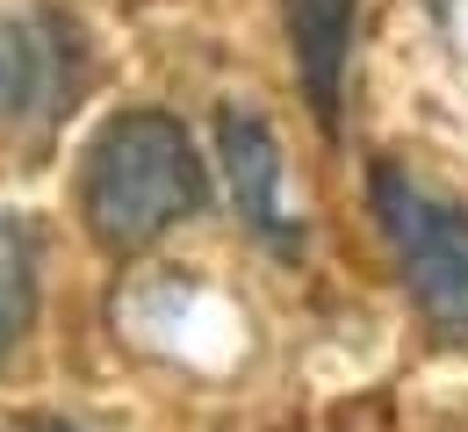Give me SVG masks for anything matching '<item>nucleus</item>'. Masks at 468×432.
<instances>
[{"label":"nucleus","instance_id":"obj_1","mask_svg":"<svg viewBox=\"0 0 468 432\" xmlns=\"http://www.w3.org/2000/svg\"><path fill=\"white\" fill-rule=\"evenodd\" d=\"M202 159L187 144V130L159 109H130L116 123H101L87 166H80V216L109 252H137L166 238L202 209Z\"/></svg>","mask_w":468,"mask_h":432},{"label":"nucleus","instance_id":"obj_2","mask_svg":"<svg viewBox=\"0 0 468 432\" xmlns=\"http://www.w3.org/2000/svg\"><path fill=\"white\" fill-rule=\"evenodd\" d=\"M375 216L389 231L418 317L440 339H468V209L410 181L404 166H375Z\"/></svg>","mask_w":468,"mask_h":432},{"label":"nucleus","instance_id":"obj_3","mask_svg":"<svg viewBox=\"0 0 468 432\" xmlns=\"http://www.w3.org/2000/svg\"><path fill=\"white\" fill-rule=\"evenodd\" d=\"M217 159H224V187H231L238 216L267 238V246L289 252L303 238V216H295V195H289V166H282V144L260 109L231 101L217 116Z\"/></svg>","mask_w":468,"mask_h":432},{"label":"nucleus","instance_id":"obj_4","mask_svg":"<svg viewBox=\"0 0 468 432\" xmlns=\"http://www.w3.org/2000/svg\"><path fill=\"white\" fill-rule=\"evenodd\" d=\"M289 15V51L303 72V94L317 109V123H339V94H346V51H353V0H282Z\"/></svg>","mask_w":468,"mask_h":432},{"label":"nucleus","instance_id":"obj_5","mask_svg":"<svg viewBox=\"0 0 468 432\" xmlns=\"http://www.w3.org/2000/svg\"><path fill=\"white\" fill-rule=\"evenodd\" d=\"M58 101V44L37 22H0V116L37 123Z\"/></svg>","mask_w":468,"mask_h":432},{"label":"nucleus","instance_id":"obj_6","mask_svg":"<svg viewBox=\"0 0 468 432\" xmlns=\"http://www.w3.org/2000/svg\"><path fill=\"white\" fill-rule=\"evenodd\" d=\"M37 317V238L22 216H0V361L22 346Z\"/></svg>","mask_w":468,"mask_h":432},{"label":"nucleus","instance_id":"obj_7","mask_svg":"<svg viewBox=\"0 0 468 432\" xmlns=\"http://www.w3.org/2000/svg\"><path fill=\"white\" fill-rule=\"evenodd\" d=\"M432 7H440V29L454 37V51L468 58V0H432Z\"/></svg>","mask_w":468,"mask_h":432},{"label":"nucleus","instance_id":"obj_8","mask_svg":"<svg viewBox=\"0 0 468 432\" xmlns=\"http://www.w3.org/2000/svg\"><path fill=\"white\" fill-rule=\"evenodd\" d=\"M22 432H65V426H22Z\"/></svg>","mask_w":468,"mask_h":432}]
</instances>
